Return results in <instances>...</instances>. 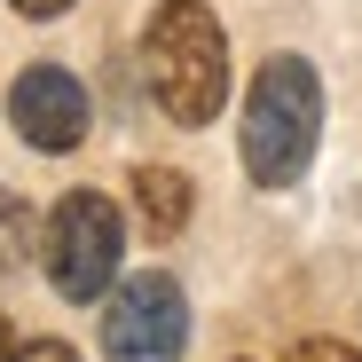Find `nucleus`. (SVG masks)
<instances>
[{
	"label": "nucleus",
	"instance_id": "obj_11",
	"mask_svg": "<svg viewBox=\"0 0 362 362\" xmlns=\"http://www.w3.org/2000/svg\"><path fill=\"white\" fill-rule=\"evenodd\" d=\"M0 362H16V339H8V323H0Z\"/></svg>",
	"mask_w": 362,
	"mask_h": 362
},
{
	"label": "nucleus",
	"instance_id": "obj_4",
	"mask_svg": "<svg viewBox=\"0 0 362 362\" xmlns=\"http://www.w3.org/2000/svg\"><path fill=\"white\" fill-rule=\"evenodd\" d=\"M189 346V299H181L173 276H127L110 291V315H103V354L110 362H181Z\"/></svg>",
	"mask_w": 362,
	"mask_h": 362
},
{
	"label": "nucleus",
	"instance_id": "obj_5",
	"mask_svg": "<svg viewBox=\"0 0 362 362\" xmlns=\"http://www.w3.org/2000/svg\"><path fill=\"white\" fill-rule=\"evenodd\" d=\"M8 127L32 150H79L87 142V87L71 71H55V64H32L8 87Z\"/></svg>",
	"mask_w": 362,
	"mask_h": 362
},
{
	"label": "nucleus",
	"instance_id": "obj_9",
	"mask_svg": "<svg viewBox=\"0 0 362 362\" xmlns=\"http://www.w3.org/2000/svg\"><path fill=\"white\" fill-rule=\"evenodd\" d=\"M16 362H79L64 339H32V346H16Z\"/></svg>",
	"mask_w": 362,
	"mask_h": 362
},
{
	"label": "nucleus",
	"instance_id": "obj_3",
	"mask_svg": "<svg viewBox=\"0 0 362 362\" xmlns=\"http://www.w3.org/2000/svg\"><path fill=\"white\" fill-rule=\"evenodd\" d=\"M118 245H127V228H118V205L103 189H71L64 205L47 213V284L64 299H103L110 276H118Z\"/></svg>",
	"mask_w": 362,
	"mask_h": 362
},
{
	"label": "nucleus",
	"instance_id": "obj_8",
	"mask_svg": "<svg viewBox=\"0 0 362 362\" xmlns=\"http://www.w3.org/2000/svg\"><path fill=\"white\" fill-rule=\"evenodd\" d=\"M291 362H362V354H354L346 339H299V346H291Z\"/></svg>",
	"mask_w": 362,
	"mask_h": 362
},
{
	"label": "nucleus",
	"instance_id": "obj_7",
	"mask_svg": "<svg viewBox=\"0 0 362 362\" xmlns=\"http://www.w3.org/2000/svg\"><path fill=\"white\" fill-rule=\"evenodd\" d=\"M24 260H32V205L0 197V268H24Z\"/></svg>",
	"mask_w": 362,
	"mask_h": 362
},
{
	"label": "nucleus",
	"instance_id": "obj_10",
	"mask_svg": "<svg viewBox=\"0 0 362 362\" xmlns=\"http://www.w3.org/2000/svg\"><path fill=\"white\" fill-rule=\"evenodd\" d=\"M8 8H16V16H64L71 0H8Z\"/></svg>",
	"mask_w": 362,
	"mask_h": 362
},
{
	"label": "nucleus",
	"instance_id": "obj_1",
	"mask_svg": "<svg viewBox=\"0 0 362 362\" xmlns=\"http://www.w3.org/2000/svg\"><path fill=\"white\" fill-rule=\"evenodd\" d=\"M142 79L150 103L173 127H213V110L228 95V40L205 0H165L142 32Z\"/></svg>",
	"mask_w": 362,
	"mask_h": 362
},
{
	"label": "nucleus",
	"instance_id": "obj_2",
	"mask_svg": "<svg viewBox=\"0 0 362 362\" xmlns=\"http://www.w3.org/2000/svg\"><path fill=\"white\" fill-rule=\"evenodd\" d=\"M323 134V87L308 55H268L245 95V173L260 189H291Z\"/></svg>",
	"mask_w": 362,
	"mask_h": 362
},
{
	"label": "nucleus",
	"instance_id": "obj_6",
	"mask_svg": "<svg viewBox=\"0 0 362 362\" xmlns=\"http://www.w3.org/2000/svg\"><path fill=\"white\" fill-rule=\"evenodd\" d=\"M134 213L150 236H173L181 221H189V181H181L173 165H142L134 173Z\"/></svg>",
	"mask_w": 362,
	"mask_h": 362
}]
</instances>
